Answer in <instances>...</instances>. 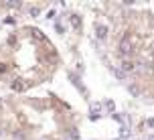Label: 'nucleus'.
Here are the masks:
<instances>
[{
  "mask_svg": "<svg viewBox=\"0 0 154 140\" xmlns=\"http://www.w3.org/2000/svg\"><path fill=\"white\" fill-rule=\"evenodd\" d=\"M130 93H134V95H138V93H140V89H138L136 86H130Z\"/></svg>",
  "mask_w": 154,
  "mask_h": 140,
  "instance_id": "obj_6",
  "label": "nucleus"
},
{
  "mask_svg": "<svg viewBox=\"0 0 154 140\" xmlns=\"http://www.w3.org/2000/svg\"><path fill=\"white\" fill-rule=\"evenodd\" d=\"M118 53H120V55H130L132 53V45L128 43V41H122L120 47H118Z\"/></svg>",
  "mask_w": 154,
  "mask_h": 140,
  "instance_id": "obj_2",
  "label": "nucleus"
},
{
  "mask_svg": "<svg viewBox=\"0 0 154 140\" xmlns=\"http://www.w3.org/2000/svg\"><path fill=\"white\" fill-rule=\"evenodd\" d=\"M122 71H124V73L134 71V63H132V61H122Z\"/></svg>",
  "mask_w": 154,
  "mask_h": 140,
  "instance_id": "obj_3",
  "label": "nucleus"
},
{
  "mask_svg": "<svg viewBox=\"0 0 154 140\" xmlns=\"http://www.w3.org/2000/svg\"><path fill=\"white\" fill-rule=\"evenodd\" d=\"M146 124H148V128H154V118H150V120H148Z\"/></svg>",
  "mask_w": 154,
  "mask_h": 140,
  "instance_id": "obj_7",
  "label": "nucleus"
},
{
  "mask_svg": "<svg viewBox=\"0 0 154 140\" xmlns=\"http://www.w3.org/2000/svg\"><path fill=\"white\" fill-rule=\"evenodd\" d=\"M71 24H73L75 29H81V20H79V16H77V14L71 16Z\"/></svg>",
  "mask_w": 154,
  "mask_h": 140,
  "instance_id": "obj_4",
  "label": "nucleus"
},
{
  "mask_svg": "<svg viewBox=\"0 0 154 140\" xmlns=\"http://www.w3.org/2000/svg\"><path fill=\"white\" fill-rule=\"evenodd\" d=\"M95 37L100 41H106V37H108V26H103V24H95Z\"/></svg>",
  "mask_w": 154,
  "mask_h": 140,
  "instance_id": "obj_1",
  "label": "nucleus"
},
{
  "mask_svg": "<svg viewBox=\"0 0 154 140\" xmlns=\"http://www.w3.org/2000/svg\"><path fill=\"white\" fill-rule=\"evenodd\" d=\"M114 73H116V77H118V79H126V73H124L122 69H114Z\"/></svg>",
  "mask_w": 154,
  "mask_h": 140,
  "instance_id": "obj_5",
  "label": "nucleus"
}]
</instances>
